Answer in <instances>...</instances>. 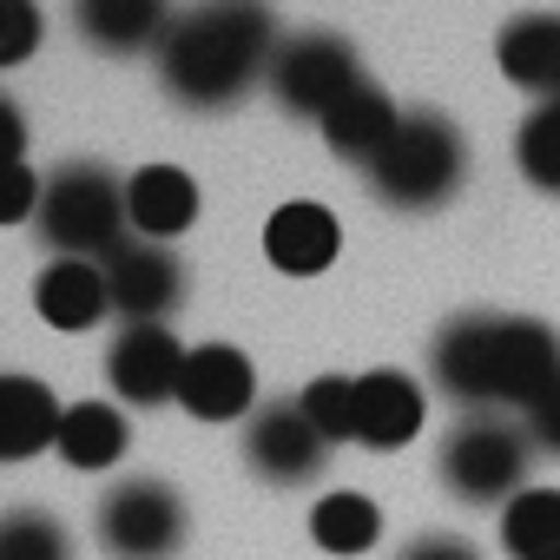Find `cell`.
Segmentation results:
<instances>
[{
  "label": "cell",
  "mask_w": 560,
  "mask_h": 560,
  "mask_svg": "<svg viewBox=\"0 0 560 560\" xmlns=\"http://www.w3.org/2000/svg\"><path fill=\"white\" fill-rule=\"evenodd\" d=\"M34 304L54 330H93L113 298H106V264H86V257H54L40 270V284H34Z\"/></svg>",
  "instance_id": "cell-17"
},
{
  "label": "cell",
  "mask_w": 560,
  "mask_h": 560,
  "mask_svg": "<svg viewBox=\"0 0 560 560\" xmlns=\"http://www.w3.org/2000/svg\"><path fill=\"white\" fill-rule=\"evenodd\" d=\"M343 250V224L330 205H311V198H291V205H277L270 224H264V257L284 270V277H317L330 270Z\"/></svg>",
  "instance_id": "cell-13"
},
{
  "label": "cell",
  "mask_w": 560,
  "mask_h": 560,
  "mask_svg": "<svg viewBox=\"0 0 560 560\" xmlns=\"http://www.w3.org/2000/svg\"><path fill=\"white\" fill-rule=\"evenodd\" d=\"M363 80H370V73L357 67V47H350L343 34H330V27H311V34H291L284 47H277L264 86H270V100L284 106V113L324 126V119L337 113V100H350Z\"/></svg>",
  "instance_id": "cell-6"
},
{
  "label": "cell",
  "mask_w": 560,
  "mask_h": 560,
  "mask_svg": "<svg viewBox=\"0 0 560 560\" xmlns=\"http://www.w3.org/2000/svg\"><path fill=\"white\" fill-rule=\"evenodd\" d=\"M298 402L330 442H357V376H317Z\"/></svg>",
  "instance_id": "cell-25"
},
{
  "label": "cell",
  "mask_w": 560,
  "mask_h": 560,
  "mask_svg": "<svg viewBox=\"0 0 560 560\" xmlns=\"http://www.w3.org/2000/svg\"><path fill=\"white\" fill-rule=\"evenodd\" d=\"M40 47V8L34 0H0V67H21Z\"/></svg>",
  "instance_id": "cell-26"
},
{
  "label": "cell",
  "mask_w": 560,
  "mask_h": 560,
  "mask_svg": "<svg viewBox=\"0 0 560 560\" xmlns=\"http://www.w3.org/2000/svg\"><path fill=\"white\" fill-rule=\"evenodd\" d=\"M185 343L172 337V324H126L106 350V376L119 389V402L132 409H159V402H178V383H185Z\"/></svg>",
  "instance_id": "cell-10"
},
{
  "label": "cell",
  "mask_w": 560,
  "mask_h": 560,
  "mask_svg": "<svg viewBox=\"0 0 560 560\" xmlns=\"http://www.w3.org/2000/svg\"><path fill=\"white\" fill-rule=\"evenodd\" d=\"M311 540L324 553H370L383 540V508L357 488H330L317 508H311Z\"/></svg>",
  "instance_id": "cell-21"
},
{
  "label": "cell",
  "mask_w": 560,
  "mask_h": 560,
  "mask_svg": "<svg viewBox=\"0 0 560 560\" xmlns=\"http://www.w3.org/2000/svg\"><path fill=\"white\" fill-rule=\"evenodd\" d=\"M422 435V389L402 370H370L357 376V442L370 448H402Z\"/></svg>",
  "instance_id": "cell-14"
},
{
  "label": "cell",
  "mask_w": 560,
  "mask_h": 560,
  "mask_svg": "<svg viewBox=\"0 0 560 560\" xmlns=\"http://www.w3.org/2000/svg\"><path fill=\"white\" fill-rule=\"evenodd\" d=\"M429 376L481 409H534L560 383V337L534 317H455L429 343Z\"/></svg>",
  "instance_id": "cell-2"
},
{
  "label": "cell",
  "mask_w": 560,
  "mask_h": 560,
  "mask_svg": "<svg viewBox=\"0 0 560 560\" xmlns=\"http://www.w3.org/2000/svg\"><path fill=\"white\" fill-rule=\"evenodd\" d=\"M521 429H527V442H534V448L560 455V383H553V389L527 409V422H521Z\"/></svg>",
  "instance_id": "cell-27"
},
{
  "label": "cell",
  "mask_w": 560,
  "mask_h": 560,
  "mask_svg": "<svg viewBox=\"0 0 560 560\" xmlns=\"http://www.w3.org/2000/svg\"><path fill=\"white\" fill-rule=\"evenodd\" d=\"M178 409L198 422H237L257 416V370L237 343H198L185 357V383H178Z\"/></svg>",
  "instance_id": "cell-11"
},
{
  "label": "cell",
  "mask_w": 560,
  "mask_h": 560,
  "mask_svg": "<svg viewBox=\"0 0 560 560\" xmlns=\"http://www.w3.org/2000/svg\"><path fill=\"white\" fill-rule=\"evenodd\" d=\"M277 47L284 40H277V14L264 0H198L172 21L152 60L159 86L185 113H231L257 80H270Z\"/></svg>",
  "instance_id": "cell-1"
},
{
  "label": "cell",
  "mask_w": 560,
  "mask_h": 560,
  "mask_svg": "<svg viewBox=\"0 0 560 560\" xmlns=\"http://www.w3.org/2000/svg\"><path fill=\"white\" fill-rule=\"evenodd\" d=\"M106 298H113V317L126 324H165L185 304V264L172 257V244L126 237L106 257Z\"/></svg>",
  "instance_id": "cell-9"
},
{
  "label": "cell",
  "mask_w": 560,
  "mask_h": 560,
  "mask_svg": "<svg viewBox=\"0 0 560 560\" xmlns=\"http://www.w3.org/2000/svg\"><path fill=\"white\" fill-rule=\"evenodd\" d=\"M527 455H534L527 429H514V422H501V416L481 409L462 429H448L435 468H442V481H448L455 501H468V508H508L527 488Z\"/></svg>",
  "instance_id": "cell-5"
},
{
  "label": "cell",
  "mask_w": 560,
  "mask_h": 560,
  "mask_svg": "<svg viewBox=\"0 0 560 560\" xmlns=\"http://www.w3.org/2000/svg\"><path fill=\"white\" fill-rule=\"evenodd\" d=\"M126 416L113 402H67V422H60V462L80 468V475H106L126 462Z\"/></svg>",
  "instance_id": "cell-20"
},
{
  "label": "cell",
  "mask_w": 560,
  "mask_h": 560,
  "mask_svg": "<svg viewBox=\"0 0 560 560\" xmlns=\"http://www.w3.org/2000/svg\"><path fill=\"white\" fill-rule=\"evenodd\" d=\"M396 126H402V106L376 86V80H363L350 100H337V113L324 119V145L337 152V159H350V165H370L389 139H396Z\"/></svg>",
  "instance_id": "cell-19"
},
{
  "label": "cell",
  "mask_w": 560,
  "mask_h": 560,
  "mask_svg": "<svg viewBox=\"0 0 560 560\" xmlns=\"http://www.w3.org/2000/svg\"><path fill=\"white\" fill-rule=\"evenodd\" d=\"M172 0H73V27L93 54L132 60V54H159L172 34Z\"/></svg>",
  "instance_id": "cell-12"
},
{
  "label": "cell",
  "mask_w": 560,
  "mask_h": 560,
  "mask_svg": "<svg viewBox=\"0 0 560 560\" xmlns=\"http://www.w3.org/2000/svg\"><path fill=\"white\" fill-rule=\"evenodd\" d=\"M0 560H73V540L54 514L14 508V514H0Z\"/></svg>",
  "instance_id": "cell-24"
},
{
  "label": "cell",
  "mask_w": 560,
  "mask_h": 560,
  "mask_svg": "<svg viewBox=\"0 0 560 560\" xmlns=\"http://www.w3.org/2000/svg\"><path fill=\"white\" fill-rule=\"evenodd\" d=\"M514 165H521V178H527L534 191L560 198V100H547V106H534V113L521 119V132H514Z\"/></svg>",
  "instance_id": "cell-23"
},
{
  "label": "cell",
  "mask_w": 560,
  "mask_h": 560,
  "mask_svg": "<svg viewBox=\"0 0 560 560\" xmlns=\"http://www.w3.org/2000/svg\"><path fill=\"white\" fill-rule=\"evenodd\" d=\"M402 560H481L462 534H422V540H409L402 547Z\"/></svg>",
  "instance_id": "cell-28"
},
{
  "label": "cell",
  "mask_w": 560,
  "mask_h": 560,
  "mask_svg": "<svg viewBox=\"0 0 560 560\" xmlns=\"http://www.w3.org/2000/svg\"><path fill=\"white\" fill-rule=\"evenodd\" d=\"M468 178V145L448 113H402L396 139L363 165V185L389 211H442Z\"/></svg>",
  "instance_id": "cell-3"
},
{
  "label": "cell",
  "mask_w": 560,
  "mask_h": 560,
  "mask_svg": "<svg viewBox=\"0 0 560 560\" xmlns=\"http://www.w3.org/2000/svg\"><path fill=\"white\" fill-rule=\"evenodd\" d=\"M330 435L304 416V402H264L244 429V462L270 488H304L330 468Z\"/></svg>",
  "instance_id": "cell-8"
},
{
  "label": "cell",
  "mask_w": 560,
  "mask_h": 560,
  "mask_svg": "<svg viewBox=\"0 0 560 560\" xmlns=\"http://www.w3.org/2000/svg\"><path fill=\"white\" fill-rule=\"evenodd\" d=\"M93 527L113 560H172L185 547V501L172 494V481L132 475L100 501Z\"/></svg>",
  "instance_id": "cell-7"
},
{
  "label": "cell",
  "mask_w": 560,
  "mask_h": 560,
  "mask_svg": "<svg viewBox=\"0 0 560 560\" xmlns=\"http://www.w3.org/2000/svg\"><path fill=\"white\" fill-rule=\"evenodd\" d=\"M508 560H560V488H521L501 508Z\"/></svg>",
  "instance_id": "cell-22"
},
{
  "label": "cell",
  "mask_w": 560,
  "mask_h": 560,
  "mask_svg": "<svg viewBox=\"0 0 560 560\" xmlns=\"http://www.w3.org/2000/svg\"><path fill=\"white\" fill-rule=\"evenodd\" d=\"M40 237L60 250V257H86V264H106L126 237H132V211H126V185L113 178V165L100 159H73L47 178L40 191Z\"/></svg>",
  "instance_id": "cell-4"
},
{
  "label": "cell",
  "mask_w": 560,
  "mask_h": 560,
  "mask_svg": "<svg viewBox=\"0 0 560 560\" xmlns=\"http://www.w3.org/2000/svg\"><path fill=\"white\" fill-rule=\"evenodd\" d=\"M126 211H132V237L172 244V237L191 231V218H198V185H191V172H178V165H145V172L126 178Z\"/></svg>",
  "instance_id": "cell-16"
},
{
  "label": "cell",
  "mask_w": 560,
  "mask_h": 560,
  "mask_svg": "<svg viewBox=\"0 0 560 560\" xmlns=\"http://www.w3.org/2000/svg\"><path fill=\"white\" fill-rule=\"evenodd\" d=\"M494 60L540 106L560 100V14H514L501 27V40H494Z\"/></svg>",
  "instance_id": "cell-15"
},
{
  "label": "cell",
  "mask_w": 560,
  "mask_h": 560,
  "mask_svg": "<svg viewBox=\"0 0 560 560\" xmlns=\"http://www.w3.org/2000/svg\"><path fill=\"white\" fill-rule=\"evenodd\" d=\"M60 422H67V409L54 402L47 383H34V376H0V455H8V462H27V455L54 448L60 442Z\"/></svg>",
  "instance_id": "cell-18"
}]
</instances>
